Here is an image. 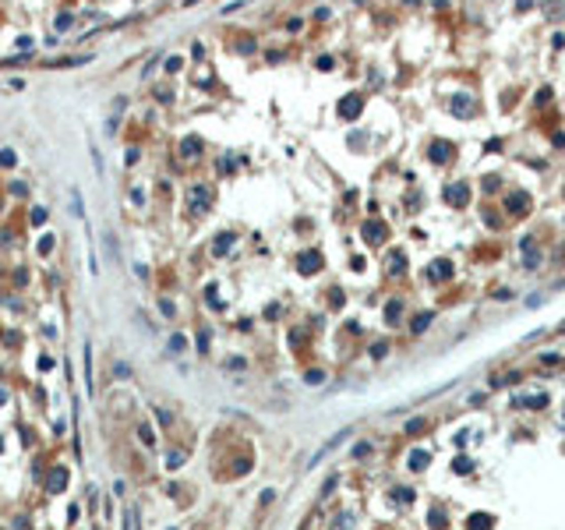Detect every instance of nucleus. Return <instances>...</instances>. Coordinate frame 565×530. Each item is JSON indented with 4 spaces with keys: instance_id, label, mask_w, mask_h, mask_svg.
I'll use <instances>...</instances> for the list:
<instances>
[{
    "instance_id": "nucleus-1",
    "label": "nucleus",
    "mask_w": 565,
    "mask_h": 530,
    "mask_svg": "<svg viewBox=\"0 0 565 530\" xmlns=\"http://www.w3.org/2000/svg\"><path fill=\"white\" fill-rule=\"evenodd\" d=\"M209 205H212V191L205 184H195V188L187 191V209H191V212H205Z\"/></svg>"
},
{
    "instance_id": "nucleus-2",
    "label": "nucleus",
    "mask_w": 565,
    "mask_h": 530,
    "mask_svg": "<svg viewBox=\"0 0 565 530\" xmlns=\"http://www.w3.org/2000/svg\"><path fill=\"white\" fill-rule=\"evenodd\" d=\"M64 488H68V470H64V466H53L50 477H46V491H50V495H60Z\"/></svg>"
},
{
    "instance_id": "nucleus-3",
    "label": "nucleus",
    "mask_w": 565,
    "mask_h": 530,
    "mask_svg": "<svg viewBox=\"0 0 565 530\" xmlns=\"http://www.w3.org/2000/svg\"><path fill=\"white\" fill-rule=\"evenodd\" d=\"M230 247H233V237H230V233H219V240L212 244V251H215V255H226Z\"/></svg>"
},
{
    "instance_id": "nucleus-4",
    "label": "nucleus",
    "mask_w": 565,
    "mask_h": 530,
    "mask_svg": "<svg viewBox=\"0 0 565 530\" xmlns=\"http://www.w3.org/2000/svg\"><path fill=\"white\" fill-rule=\"evenodd\" d=\"M198 149H202V142H198V138H184V145H180V152H184L187 159H195Z\"/></svg>"
},
{
    "instance_id": "nucleus-5",
    "label": "nucleus",
    "mask_w": 565,
    "mask_h": 530,
    "mask_svg": "<svg viewBox=\"0 0 565 530\" xmlns=\"http://www.w3.org/2000/svg\"><path fill=\"white\" fill-rule=\"evenodd\" d=\"M357 110H360V99H343V103H339V113H343V117H353Z\"/></svg>"
},
{
    "instance_id": "nucleus-6",
    "label": "nucleus",
    "mask_w": 565,
    "mask_h": 530,
    "mask_svg": "<svg viewBox=\"0 0 565 530\" xmlns=\"http://www.w3.org/2000/svg\"><path fill=\"white\" fill-rule=\"evenodd\" d=\"M300 269H304V272H315V269H318V255H304V258H300Z\"/></svg>"
},
{
    "instance_id": "nucleus-7",
    "label": "nucleus",
    "mask_w": 565,
    "mask_h": 530,
    "mask_svg": "<svg viewBox=\"0 0 565 530\" xmlns=\"http://www.w3.org/2000/svg\"><path fill=\"white\" fill-rule=\"evenodd\" d=\"M128 530H141V516H138V509H135V506L128 509Z\"/></svg>"
},
{
    "instance_id": "nucleus-8",
    "label": "nucleus",
    "mask_w": 565,
    "mask_h": 530,
    "mask_svg": "<svg viewBox=\"0 0 565 530\" xmlns=\"http://www.w3.org/2000/svg\"><path fill=\"white\" fill-rule=\"evenodd\" d=\"M184 347H187V339H184L180 332H177V336H170V350H173V354H180Z\"/></svg>"
},
{
    "instance_id": "nucleus-9",
    "label": "nucleus",
    "mask_w": 565,
    "mask_h": 530,
    "mask_svg": "<svg viewBox=\"0 0 565 530\" xmlns=\"http://www.w3.org/2000/svg\"><path fill=\"white\" fill-rule=\"evenodd\" d=\"M138 439L145 442V446H152V442H155V435H152V428H148V424H141V428H138Z\"/></svg>"
},
{
    "instance_id": "nucleus-10",
    "label": "nucleus",
    "mask_w": 565,
    "mask_h": 530,
    "mask_svg": "<svg viewBox=\"0 0 565 530\" xmlns=\"http://www.w3.org/2000/svg\"><path fill=\"white\" fill-rule=\"evenodd\" d=\"M452 110H456V113H459V117H466V113H470V110H474V106H470V103H466V99H456V103H452Z\"/></svg>"
},
{
    "instance_id": "nucleus-11",
    "label": "nucleus",
    "mask_w": 565,
    "mask_h": 530,
    "mask_svg": "<svg viewBox=\"0 0 565 530\" xmlns=\"http://www.w3.org/2000/svg\"><path fill=\"white\" fill-rule=\"evenodd\" d=\"M71 212L81 216V195H78V191H71Z\"/></svg>"
},
{
    "instance_id": "nucleus-12",
    "label": "nucleus",
    "mask_w": 565,
    "mask_h": 530,
    "mask_svg": "<svg viewBox=\"0 0 565 530\" xmlns=\"http://www.w3.org/2000/svg\"><path fill=\"white\" fill-rule=\"evenodd\" d=\"M71 21H74L71 14H57V21H53V25H57V28H71Z\"/></svg>"
},
{
    "instance_id": "nucleus-13",
    "label": "nucleus",
    "mask_w": 565,
    "mask_h": 530,
    "mask_svg": "<svg viewBox=\"0 0 565 530\" xmlns=\"http://www.w3.org/2000/svg\"><path fill=\"white\" fill-rule=\"evenodd\" d=\"M184 463V453H170L166 456V466H180Z\"/></svg>"
},
{
    "instance_id": "nucleus-14",
    "label": "nucleus",
    "mask_w": 565,
    "mask_h": 530,
    "mask_svg": "<svg viewBox=\"0 0 565 530\" xmlns=\"http://www.w3.org/2000/svg\"><path fill=\"white\" fill-rule=\"evenodd\" d=\"M463 195H466V188H452V191H449V198H452V202H459Z\"/></svg>"
},
{
    "instance_id": "nucleus-15",
    "label": "nucleus",
    "mask_w": 565,
    "mask_h": 530,
    "mask_svg": "<svg viewBox=\"0 0 565 530\" xmlns=\"http://www.w3.org/2000/svg\"><path fill=\"white\" fill-rule=\"evenodd\" d=\"M32 223H36V227H39V223H46V212H43V209H36V212H32Z\"/></svg>"
},
{
    "instance_id": "nucleus-16",
    "label": "nucleus",
    "mask_w": 565,
    "mask_h": 530,
    "mask_svg": "<svg viewBox=\"0 0 565 530\" xmlns=\"http://www.w3.org/2000/svg\"><path fill=\"white\" fill-rule=\"evenodd\" d=\"M50 247H53V237H43V244H39V251H43V255H50Z\"/></svg>"
},
{
    "instance_id": "nucleus-17",
    "label": "nucleus",
    "mask_w": 565,
    "mask_h": 530,
    "mask_svg": "<svg viewBox=\"0 0 565 530\" xmlns=\"http://www.w3.org/2000/svg\"><path fill=\"white\" fill-rule=\"evenodd\" d=\"M131 198H135V205H141V202H145V191H141V188H135V191H131Z\"/></svg>"
},
{
    "instance_id": "nucleus-18",
    "label": "nucleus",
    "mask_w": 565,
    "mask_h": 530,
    "mask_svg": "<svg viewBox=\"0 0 565 530\" xmlns=\"http://www.w3.org/2000/svg\"><path fill=\"white\" fill-rule=\"evenodd\" d=\"M4 403H7V389L0 385V407H4Z\"/></svg>"
}]
</instances>
